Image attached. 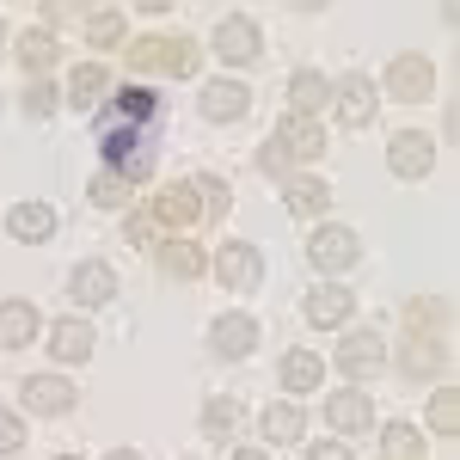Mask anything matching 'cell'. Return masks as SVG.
<instances>
[{
  "instance_id": "1",
  "label": "cell",
  "mask_w": 460,
  "mask_h": 460,
  "mask_svg": "<svg viewBox=\"0 0 460 460\" xmlns=\"http://www.w3.org/2000/svg\"><path fill=\"white\" fill-rule=\"evenodd\" d=\"M154 142L147 129H129V123H105L99 129V154H105V172H117L123 184H147L154 178Z\"/></svg>"
},
{
  "instance_id": "2",
  "label": "cell",
  "mask_w": 460,
  "mask_h": 460,
  "mask_svg": "<svg viewBox=\"0 0 460 460\" xmlns=\"http://www.w3.org/2000/svg\"><path fill=\"white\" fill-rule=\"evenodd\" d=\"M197 62H203V49L190 37H136L129 43V68L136 74H172V80H184V74H197Z\"/></svg>"
},
{
  "instance_id": "3",
  "label": "cell",
  "mask_w": 460,
  "mask_h": 460,
  "mask_svg": "<svg viewBox=\"0 0 460 460\" xmlns=\"http://www.w3.org/2000/svg\"><path fill=\"white\" fill-rule=\"evenodd\" d=\"M105 123H129V129L160 136V129H166V99H160L154 86H123V93H117V105L105 111Z\"/></svg>"
},
{
  "instance_id": "4",
  "label": "cell",
  "mask_w": 460,
  "mask_h": 460,
  "mask_svg": "<svg viewBox=\"0 0 460 460\" xmlns=\"http://www.w3.org/2000/svg\"><path fill=\"white\" fill-rule=\"evenodd\" d=\"M215 277L234 288V295H252V288L264 283V258H258V246H246V240H227V246L215 252Z\"/></svg>"
},
{
  "instance_id": "5",
  "label": "cell",
  "mask_w": 460,
  "mask_h": 460,
  "mask_svg": "<svg viewBox=\"0 0 460 460\" xmlns=\"http://www.w3.org/2000/svg\"><path fill=\"white\" fill-rule=\"evenodd\" d=\"M258 49H264V31L252 25L246 13H227V19L215 25V56H221V62L246 68V62H258Z\"/></svg>"
},
{
  "instance_id": "6",
  "label": "cell",
  "mask_w": 460,
  "mask_h": 460,
  "mask_svg": "<svg viewBox=\"0 0 460 460\" xmlns=\"http://www.w3.org/2000/svg\"><path fill=\"white\" fill-rule=\"evenodd\" d=\"M429 86H436V68H429L424 49H405V56H393L387 68V99H429Z\"/></svg>"
},
{
  "instance_id": "7",
  "label": "cell",
  "mask_w": 460,
  "mask_h": 460,
  "mask_svg": "<svg viewBox=\"0 0 460 460\" xmlns=\"http://www.w3.org/2000/svg\"><path fill=\"white\" fill-rule=\"evenodd\" d=\"M356 258H362V240H356L350 227H319L314 240H307V264L314 270H350Z\"/></svg>"
},
{
  "instance_id": "8",
  "label": "cell",
  "mask_w": 460,
  "mask_h": 460,
  "mask_svg": "<svg viewBox=\"0 0 460 460\" xmlns=\"http://www.w3.org/2000/svg\"><path fill=\"white\" fill-rule=\"evenodd\" d=\"M381 362H387V350H381V332H375V325H362V332H350V338L338 344V368H344L350 381H368Z\"/></svg>"
},
{
  "instance_id": "9",
  "label": "cell",
  "mask_w": 460,
  "mask_h": 460,
  "mask_svg": "<svg viewBox=\"0 0 460 460\" xmlns=\"http://www.w3.org/2000/svg\"><path fill=\"white\" fill-rule=\"evenodd\" d=\"M147 221H160V227H197L203 221V203H197V184H166L160 197H154V209H147Z\"/></svg>"
},
{
  "instance_id": "10",
  "label": "cell",
  "mask_w": 460,
  "mask_h": 460,
  "mask_svg": "<svg viewBox=\"0 0 460 460\" xmlns=\"http://www.w3.org/2000/svg\"><path fill=\"white\" fill-rule=\"evenodd\" d=\"M387 166L399 178H429V166H436V142L418 136V129H399L393 147H387Z\"/></svg>"
},
{
  "instance_id": "11",
  "label": "cell",
  "mask_w": 460,
  "mask_h": 460,
  "mask_svg": "<svg viewBox=\"0 0 460 460\" xmlns=\"http://www.w3.org/2000/svg\"><path fill=\"white\" fill-rule=\"evenodd\" d=\"M19 399H25V411H37V418H62V411H74V387L62 381V375H31V381L19 387Z\"/></svg>"
},
{
  "instance_id": "12",
  "label": "cell",
  "mask_w": 460,
  "mask_h": 460,
  "mask_svg": "<svg viewBox=\"0 0 460 460\" xmlns=\"http://www.w3.org/2000/svg\"><path fill=\"white\" fill-rule=\"evenodd\" d=\"M270 142L283 147L288 160H319V154H325V129H319L314 117H283V123L270 129Z\"/></svg>"
},
{
  "instance_id": "13",
  "label": "cell",
  "mask_w": 460,
  "mask_h": 460,
  "mask_svg": "<svg viewBox=\"0 0 460 460\" xmlns=\"http://www.w3.org/2000/svg\"><path fill=\"white\" fill-rule=\"evenodd\" d=\"M338 123L344 129H368V117H375V80L368 74H350V80H338Z\"/></svg>"
},
{
  "instance_id": "14",
  "label": "cell",
  "mask_w": 460,
  "mask_h": 460,
  "mask_svg": "<svg viewBox=\"0 0 460 460\" xmlns=\"http://www.w3.org/2000/svg\"><path fill=\"white\" fill-rule=\"evenodd\" d=\"M68 288H74V301H80V307H105V301H117V270L99 264V258H86V264H74Z\"/></svg>"
},
{
  "instance_id": "15",
  "label": "cell",
  "mask_w": 460,
  "mask_h": 460,
  "mask_svg": "<svg viewBox=\"0 0 460 460\" xmlns=\"http://www.w3.org/2000/svg\"><path fill=\"white\" fill-rule=\"evenodd\" d=\"M246 111H252V93L240 80H209V86H203V117H209V123H240Z\"/></svg>"
},
{
  "instance_id": "16",
  "label": "cell",
  "mask_w": 460,
  "mask_h": 460,
  "mask_svg": "<svg viewBox=\"0 0 460 460\" xmlns=\"http://www.w3.org/2000/svg\"><path fill=\"white\" fill-rule=\"evenodd\" d=\"M37 332H43V319H37V307L31 301H0V350H25Z\"/></svg>"
},
{
  "instance_id": "17",
  "label": "cell",
  "mask_w": 460,
  "mask_h": 460,
  "mask_svg": "<svg viewBox=\"0 0 460 460\" xmlns=\"http://www.w3.org/2000/svg\"><path fill=\"white\" fill-rule=\"evenodd\" d=\"M209 344L221 356H252L258 350V319H246V314H221L209 325Z\"/></svg>"
},
{
  "instance_id": "18",
  "label": "cell",
  "mask_w": 460,
  "mask_h": 460,
  "mask_svg": "<svg viewBox=\"0 0 460 460\" xmlns=\"http://www.w3.org/2000/svg\"><path fill=\"white\" fill-rule=\"evenodd\" d=\"M325 424L344 429V436L368 429L375 424V399H368V393H332V399H325Z\"/></svg>"
},
{
  "instance_id": "19",
  "label": "cell",
  "mask_w": 460,
  "mask_h": 460,
  "mask_svg": "<svg viewBox=\"0 0 460 460\" xmlns=\"http://www.w3.org/2000/svg\"><path fill=\"white\" fill-rule=\"evenodd\" d=\"M93 344H99V338H93L86 319H56V325H49V356H56V362H86Z\"/></svg>"
},
{
  "instance_id": "20",
  "label": "cell",
  "mask_w": 460,
  "mask_h": 460,
  "mask_svg": "<svg viewBox=\"0 0 460 460\" xmlns=\"http://www.w3.org/2000/svg\"><path fill=\"white\" fill-rule=\"evenodd\" d=\"M6 234L37 246V240L56 234V209H49V203H13V209H6Z\"/></svg>"
},
{
  "instance_id": "21",
  "label": "cell",
  "mask_w": 460,
  "mask_h": 460,
  "mask_svg": "<svg viewBox=\"0 0 460 460\" xmlns=\"http://www.w3.org/2000/svg\"><path fill=\"white\" fill-rule=\"evenodd\" d=\"M350 314H356V295H350V288L319 283L314 295H307V319H314V325H344Z\"/></svg>"
},
{
  "instance_id": "22",
  "label": "cell",
  "mask_w": 460,
  "mask_h": 460,
  "mask_svg": "<svg viewBox=\"0 0 460 460\" xmlns=\"http://www.w3.org/2000/svg\"><path fill=\"white\" fill-rule=\"evenodd\" d=\"M62 105L80 111V117H86V111H99V105H105V68H99V62L74 68L68 74V99H62Z\"/></svg>"
},
{
  "instance_id": "23",
  "label": "cell",
  "mask_w": 460,
  "mask_h": 460,
  "mask_svg": "<svg viewBox=\"0 0 460 460\" xmlns=\"http://www.w3.org/2000/svg\"><path fill=\"white\" fill-rule=\"evenodd\" d=\"M160 270H166V277H178V283H190V277H203V270H209V258H203V252L190 246V240H166V246H160Z\"/></svg>"
},
{
  "instance_id": "24",
  "label": "cell",
  "mask_w": 460,
  "mask_h": 460,
  "mask_svg": "<svg viewBox=\"0 0 460 460\" xmlns=\"http://www.w3.org/2000/svg\"><path fill=\"white\" fill-rule=\"evenodd\" d=\"M325 99H332V86H325V74H314V68H301L295 74V80H288V117H314L319 105H325Z\"/></svg>"
},
{
  "instance_id": "25",
  "label": "cell",
  "mask_w": 460,
  "mask_h": 460,
  "mask_svg": "<svg viewBox=\"0 0 460 460\" xmlns=\"http://www.w3.org/2000/svg\"><path fill=\"white\" fill-rule=\"evenodd\" d=\"M399 368H405L411 381H424V375H442V368H448V350H442L436 338H411V344H405V356H399Z\"/></svg>"
},
{
  "instance_id": "26",
  "label": "cell",
  "mask_w": 460,
  "mask_h": 460,
  "mask_svg": "<svg viewBox=\"0 0 460 460\" xmlns=\"http://www.w3.org/2000/svg\"><path fill=\"white\" fill-rule=\"evenodd\" d=\"M319 381H325V362H319L314 350H288L283 356V387L288 393H314Z\"/></svg>"
},
{
  "instance_id": "27",
  "label": "cell",
  "mask_w": 460,
  "mask_h": 460,
  "mask_svg": "<svg viewBox=\"0 0 460 460\" xmlns=\"http://www.w3.org/2000/svg\"><path fill=\"white\" fill-rule=\"evenodd\" d=\"M301 429H307V418H301V405H270L264 411V442H301Z\"/></svg>"
},
{
  "instance_id": "28",
  "label": "cell",
  "mask_w": 460,
  "mask_h": 460,
  "mask_svg": "<svg viewBox=\"0 0 460 460\" xmlns=\"http://www.w3.org/2000/svg\"><path fill=\"white\" fill-rule=\"evenodd\" d=\"M13 56L25 62V74H43V68H56V56H62V49H56V37H49V31H25Z\"/></svg>"
},
{
  "instance_id": "29",
  "label": "cell",
  "mask_w": 460,
  "mask_h": 460,
  "mask_svg": "<svg viewBox=\"0 0 460 460\" xmlns=\"http://www.w3.org/2000/svg\"><path fill=\"white\" fill-rule=\"evenodd\" d=\"M325 203H332V190L319 178H288V209L295 215H325Z\"/></svg>"
},
{
  "instance_id": "30",
  "label": "cell",
  "mask_w": 460,
  "mask_h": 460,
  "mask_svg": "<svg viewBox=\"0 0 460 460\" xmlns=\"http://www.w3.org/2000/svg\"><path fill=\"white\" fill-rule=\"evenodd\" d=\"M381 448H387V460H424V436L411 424H387L381 429Z\"/></svg>"
},
{
  "instance_id": "31",
  "label": "cell",
  "mask_w": 460,
  "mask_h": 460,
  "mask_svg": "<svg viewBox=\"0 0 460 460\" xmlns=\"http://www.w3.org/2000/svg\"><path fill=\"white\" fill-rule=\"evenodd\" d=\"M240 424V399H209L203 405V436H234Z\"/></svg>"
},
{
  "instance_id": "32",
  "label": "cell",
  "mask_w": 460,
  "mask_h": 460,
  "mask_svg": "<svg viewBox=\"0 0 460 460\" xmlns=\"http://www.w3.org/2000/svg\"><path fill=\"white\" fill-rule=\"evenodd\" d=\"M429 429H436V436H455V429H460V399H455V387H442L436 399H429Z\"/></svg>"
},
{
  "instance_id": "33",
  "label": "cell",
  "mask_w": 460,
  "mask_h": 460,
  "mask_svg": "<svg viewBox=\"0 0 460 460\" xmlns=\"http://www.w3.org/2000/svg\"><path fill=\"white\" fill-rule=\"evenodd\" d=\"M190 184H197V203H203V221H215V215H227V184H221L215 172H197Z\"/></svg>"
},
{
  "instance_id": "34",
  "label": "cell",
  "mask_w": 460,
  "mask_h": 460,
  "mask_svg": "<svg viewBox=\"0 0 460 460\" xmlns=\"http://www.w3.org/2000/svg\"><path fill=\"white\" fill-rule=\"evenodd\" d=\"M86 197H93L99 209H123V203H129V184H123L117 172H99L93 184H86Z\"/></svg>"
},
{
  "instance_id": "35",
  "label": "cell",
  "mask_w": 460,
  "mask_h": 460,
  "mask_svg": "<svg viewBox=\"0 0 460 460\" xmlns=\"http://www.w3.org/2000/svg\"><path fill=\"white\" fill-rule=\"evenodd\" d=\"M19 105H25V117H31V123H43V117H49V111L62 105V93H56V86H49V80H31V86H25V99H19Z\"/></svg>"
},
{
  "instance_id": "36",
  "label": "cell",
  "mask_w": 460,
  "mask_h": 460,
  "mask_svg": "<svg viewBox=\"0 0 460 460\" xmlns=\"http://www.w3.org/2000/svg\"><path fill=\"white\" fill-rule=\"evenodd\" d=\"M86 43H99V49L123 43V13H93L86 19Z\"/></svg>"
},
{
  "instance_id": "37",
  "label": "cell",
  "mask_w": 460,
  "mask_h": 460,
  "mask_svg": "<svg viewBox=\"0 0 460 460\" xmlns=\"http://www.w3.org/2000/svg\"><path fill=\"white\" fill-rule=\"evenodd\" d=\"M258 166H264L270 178H288V166H295V160H288V154H283L277 142H264V154H258Z\"/></svg>"
},
{
  "instance_id": "38",
  "label": "cell",
  "mask_w": 460,
  "mask_h": 460,
  "mask_svg": "<svg viewBox=\"0 0 460 460\" xmlns=\"http://www.w3.org/2000/svg\"><path fill=\"white\" fill-rule=\"evenodd\" d=\"M19 442H25V424H19L13 411H0V455H13Z\"/></svg>"
},
{
  "instance_id": "39",
  "label": "cell",
  "mask_w": 460,
  "mask_h": 460,
  "mask_svg": "<svg viewBox=\"0 0 460 460\" xmlns=\"http://www.w3.org/2000/svg\"><path fill=\"white\" fill-rule=\"evenodd\" d=\"M147 234H154V221H147V215H129V227H123V240H129V246H147Z\"/></svg>"
},
{
  "instance_id": "40",
  "label": "cell",
  "mask_w": 460,
  "mask_h": 460,
  "mask_svg": "<svg viewBox=\"0 0 460 460\" xmlns=\"http://www.w3.org/2000/svg\"><path fill=\"white\" fill-rule=\"evenodd\" d=\"M307 460H350V448H338V442H319Z\"/></svg>"
},
{
  "instance_id": "41",
  "label": "cell",
  "mask_w": 460,
  "mask_h": 460,
  "mask_svg": "<svg viewBox=\"0 0 460 460\" xmlns=\"http://www.w3.org/2000/svg\"><path fill=\"white\" fill-rule=\"evenodd\" d=\"M105 460H142V455H136V448H111Z\"/></svg>"
},
{
  "instance_id": "42",
  "label": "cell",
  "mask_w": 460,
  "mask_h": 460,
  "mask_svg": "<svg viewBox=\"0 0 460 460\" xmlns=\"http://www.w3.org/2000/svg\"><path fill=\"white\" fill-rule=\"evenodd\" d=\"M234 460H270V455H264V448H240Z\"/></svg>"
},
{
  "instance_id": "43",
  "label": "cell",
  "mask_w": 460,
  "mask_h": 460,
  "mask_svg": "<svg viewBox=\"0 0 460 460\" xmlns=\"http://www.w3.org/2000/svg\"><path fill=\"white\" fill-rule=\"evenodd\" d=\"M0 43H6V25H0ZM0 56H6V49H0Z\"/></svg>"
},
{
  "instance_id": "44",
  "label": "cell",
  "mask_w": 460,
  "mask_h": 460,
  "mask_svg": "<svg viewBox=\"0 0 460 460\" xmlns=\"http://www.w3.org/2000/svg\"><path fill=\"white\" fill-rule=\"evenodd\" d=\"M56 460H80V455H56Z\"/></svg>"
}]
</instances>
